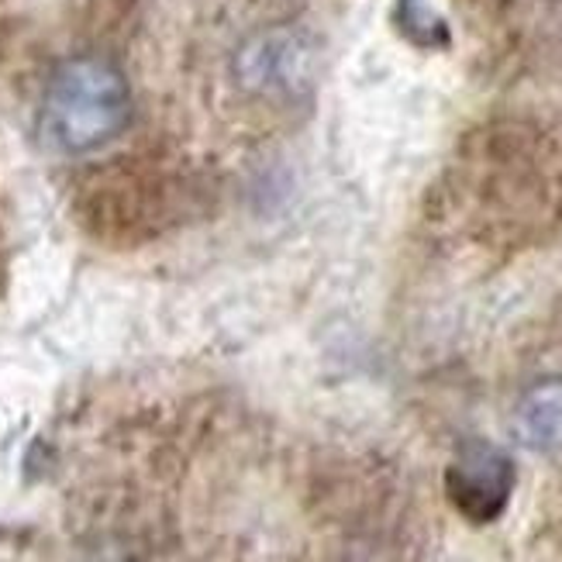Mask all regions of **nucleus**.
Returning a JSON list of instances; mask_svg holds the SVG:
<instances>
[{
  "instance_id": "f257e3e1",
  "label": "nucleus",
  "mask_w": 562,
  "mask_h": 562,
  "mask_svg": "<svg viewBox=\"0 0 562 562\" xmlns=\"http://www.w3.org/2000/svg\"><path fill=\"white\" fill-rule=\"evenodd\" d=\"M132 90L108 59L83 56L56 69L42 101V138L56 153L87 156L128 128Z\"/></svg>"
},
{
  "instance_id": "f03ea898",
  "label": "nucleus",
  "mask_w": 562,
  "mask_h": 562,
  "mask_svg": "<svg viewBox=\"0 0 562 562\" xmlns=\"http://www.w3.org/2000/svg\"><path fill=\"white\" fill-rule=\"evenodd\" d=\"M449 501L462 518L476 525L494 521L515 491V462L491 442H467L446 470Z\"/></svg>"
},
{
  "instance_id": "7ed1b4c3",
  "label": "nucleus",
  "mask_w": 562,
  "mask_h": 562,
  "mask_svg": "<svg viewBox=\"0 0 562 562\" xmlns=\"http://www.w3.org/2000/svg\"><path fill=\"white\" fill-rule=\"evenodd\" d=\"M304 48L286 35H262L241 53V72L259 90L293 83L304 72Z\"/></svg>"
},
{
  "instance_id": "20e7f679",
  "label": "nucleus",
  "mask_w": 562,
  "mask_h": 562,
  "mask_svg": "<svg viewBox=\"0 0 562 562\" xmlns=\"http://www.w3.org/2000/svg\"><path fill=\"white\" fill-rule=\"evenodd\" d=\"M518 428L535 449H562V383L531 386L518 407Z\"/></svg>"
}]
</instances>
